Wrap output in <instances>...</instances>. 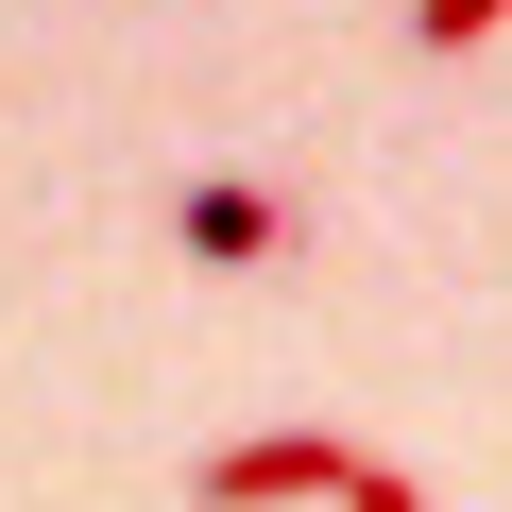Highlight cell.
I'll list each match as a JSON object with an SVG mask.
<instances>
[{
    "label": "cell",
    "mask_w": 512,
    "mask_h": 512,
    "mask_svg": "<svg viewBox=\"0 0 512 512\" xmlns=\"http://www.w3.org/2000/svg\"><path fill=\"white\" fill-rule=\"evenodd\" d=\"M342 461H359L342 427H239L222 461H188V495L205 512H308V495H342Z\"/></svg>",
    "instance_id": "cell-1"
},
{
    "label": "cell",
    "mask_w": 512,
    "mask_h": 512,
    "mask_svg": "<svg viewBox=\"0 0 512 512\" xmlns=\"http://www.w3.org/2000/svg\"><path fill=\"white\" fill-rule=\"evenodd\" d=\"M495 18H512V0H410V52H478Z\"/></svg>",
    "instance_id": "cell-2"
},
{
    "label": "cell",
    "mask_w": 512,
    "mask_h": 512,
    "mask_svg": "<svg viewBox=\"0 0 512 512\" xmlns=\"http://www.w3.org/2000/svg\"><path fill=\"white\" fill-rule=\"evenodd\" d=\"M325 512H427V495H410L393 461H342V495H325Z\"/></svg>",
    "instance_id": "cell-3"
}]
</instances>
